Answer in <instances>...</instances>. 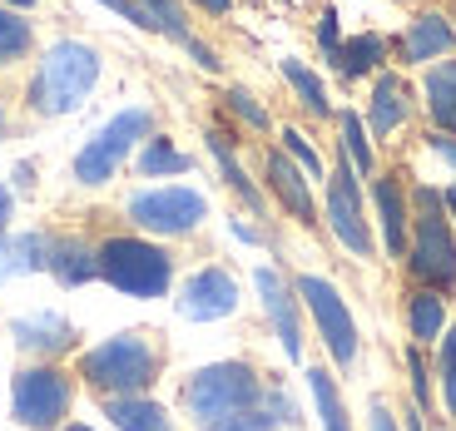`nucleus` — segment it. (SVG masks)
Listing matches in <instances>:
<instances>
[{"label":"nucleus","mask_w":456,"mask_h":431,"mask_svg":"<svg viewBox=\"0 0 456 431\" xmlns=\"http://www.w3.org/2000/svg\"><path fill=\"white\" fill-rule=\"evenodd\" d=\"M100 80V55L85 40H55L30 80V110L35 114H69L90 100Z\"/></svg>","instance_id":"nucleus-1"},{"label":"nucleus","mask_w":456,"mask_h":431,"mask_svg":"<svg viewBox=\"0 0 456 431\" xmlns=\"http://www.w3.org/2000/svg\"><path fill=\"white\" fill-rule=\"evenodd\" d=\"M80 372L85 382L110 392V397H139L154 382V372H159V347L144 332H119V337L100 342L94 352H85Z\"/></svg>","instance_id":"nucleus-2"},{"label":"nucleus","mask_w":456,"mask_h":431,"mask_svg":"<svg viewBox=\"0 0 456 431\" xmlns=\"http://www.w3.org/2000/svg\"><path fill=\"white\" fill-rule=\"evenodd\" d=\"M411 199H417V239L407 248L411 278L422 288H432V293H456V239L442 214V193L417 189Z\"/></svg>","instance_id":"nucleus-3"},{"label":"nucleus","mask_w":456,"mask_h":431,"mask_svg":"<svg viewBox=\"0 0 456 431\" xmlns=\"http://www.w3.org/2000/svg\"><path fill=\"white\" fill-rule=\"evenodd\" d=\"M94 258H100L104 283L119 288V293H129V297H159L164 288H169V278H174L169 253L154 248V243H144V239H110Z\"/></svg>","instance_id":"nucleus-4"},{"label":"nucleus","mask_w":456,"mask_h":431,"mask_svg":"<svg viewBox=\"0 0 456 431\" xmlns=\"http://www.w3.org/2000/svg\"><path fill=\"white\" fill-rule=\"evenodd\" d=\"M258 402H263V386L253 377V367H243V362H214L204 372H194V382H189V411L204 427H214L224 417H239V411L258 407Z\"/></svg>","instance_id":"nucleus-5"},{"label":"nucleus","mask_w":456,"mask_h":431,"mask_svg":"<svg viewBox=\"0 0 456 431\" xmlns=\"http://www.w3.org/2000/svg\"><path fill=\"white\" fill-rule=\"evenodd\" d=\"M149 129H154V114L144 110V104H134V110H119L110 119V125L100 129V134L90 139V144L75 154V179L80 183H104L119 164H125V154L139 144V139H149Z\"/></svg>","instance_id":"nucleus-6"},{"label":"nucleus","mask_w":456,"mask_h":431,"mask_svg":"<svg viewBox=\"0 0 456 431\" xmlns=\"http://www.w3.org/2000/svg\"><path fill=\"white\" fill-rule=\"evenodd\" d=\"M208 204L199 189H183V183H169V189H144L129 199V218L159 239H179V233H194L204 224Z\"/></svg>","instance_id":"nucleus-7"},{"label":"nucleus","mask_w":456,"mask_h":431,"mask_svg":"<svg viewBox=\"0 0 456 431\" xmlns=\"http://www.w3.org/2000/svg\"><path fill=\"white\" fill-rule=\"evenodd\" d=\"M297 297L308 303L313 322H318V337L328 342V352H332V362L353 367L357 362V322H353V313H347V303H342V293L328 278H318V272H303V278H297Z\"/></svg>","instance_id":"nucleus-8"},{"label":"nucleus","mask_w":456,"mask_h":431,"mask_svg":"<svg viewBox=\"0 0 456 431\" xmlns=\"http://www.w3.org/2000/svg\"><path fill=\"white\" fill-rule=\"evenodd\" d=\"M11 402H15V421H20V427L45 431L69 411V382L55 372V367H30V372L15 377Z\"/></svg>","instance_id":"nucleus-9"},{"label":"nucleus","mask_w":456,"mask_h":431,"mask_svg":"<svg viewBox=\"0 0 456 431\" xmlns=\"http://www.w3.org/2000/svg\"><path fill=\"white\" fill-rule=\"evenodd\" d=\"M328 224L357 258H372V228H367L362 214V189H357V169L347 159L332 164V179H328Z\"/></svg>","instance_id":"nucleus-10"},{"label":"nucleus","mask_w":456,"mask_h":431,"mask_svg":"<svg viewBox=\"0 0 456 431\" xmlns=\"http://www.w3.org/2000/svg\"><path fill=\"white\" fill-rule=\"evenodd\" d=\"M233 307H239V283H233L224 268L194 272V278L183 283V293H179V313H183V318H194V322L228 318Z\"/></svg>","instance_id":"nucleus-11"},{"label":"nucleus","mask_w":456,"mask_h":431,"mask_svg":"<svg viewBox=\"0 0 456 431\" xmlns=\"http://www.w3.org/2000/svg\"><path fill=\"white\" fill-rule=\"evenodd\" d=\"M452 45H456V25H452V15H442V11H422L417 20L407 25V30H402L397 55H402V65H427V60L452 55Z\"/></svg>","instance_id":"nucleus-12"},{"label":"nucleus","mask_w":456,"mask_h":431,"mask_svg":"<svg viewBox=\"0 0 456 431\" xmlns=\"http://www.w3.org/2000/svg\"><path fill=\"white\" fill-rule=\"evenodd\" d=\"M253 283H258L263 293V307H268V318H273L278 337H283V352L288 357H303V328H297V307H293V293L283 288V278H278L273 268H258L253 272Z\"/></svg>","instance_id":"nucleus-13"},{"label":"nucleus","mask_w":456,"mask_h":431,"mask_svg":"<svg viewBox=\"0 0 456 431\" xmlns=\"http://www.w3.org/2000/svg\"><path fill=\"white\" fill-rule=\"evenodd\" d=\"M372 204H377V218H382V243H387L392 258L407 253V193H402L397 174H382L372 183Z\"/></svg>","instance_id":"nucleus-14"},{"label":"nucleus","mask_w":456,"mask_h":431,"mask_svg":"<svg viewBox=\"0 0 456 431\" xmlns=\"http://www.w3.org/2000/svg\"><path fill=\"white\" fill-rule=\"evenodd\" d=\"M407 114H411L407 85H402L392 69H382L377 85H372V104H367V129H372V134H392Z\"/></svg>","instance_id":"nucleus-15"},{"label":"nucleus","mask_w":456,"mask_h":431,"mask_svg":"<svg viewBox=\"0 0 456 431\" xmlns=\"http://www.w3.org/2000/svg\"><path fill=\"white\" fill-rule=\"evenodd\" d=\"M268 183H273V193L283 199L288 214L303 218V224H313V189H308V174L297 169L288 154H268Z\"/></svg>","instance_id":"nucleus-16"},{"label":"nucleus","mask_w":456,"mask_h":431,"mask_svg":"<svg viewBox=\"0 0 456 431\" xmlns=\"http://www.w3.org/2000/svg\"><path fill=\"white\" fill-rule=\"evenodd\" d=\"M427 114H432V125L442 129V134H452L456 129V60H442V65L427 69Z\"/></svg>","instance_id":"nucleus-17"},{"label":"nucleus","mask_w":456,"mask_h":431,"mask_svg":"<svg viewBox=\"0 0 456 431\" xmlns=\"http://www.w3.org/2000/svg\"><path fill=\"white\" fill-rule=\"evenodd\" d=\"M50 272H55L65 288H80L90 278H100V258L94 248H85L80 239H55L50 243Z\"/></svg>","instance_id":"nucleus-18"},{"label":"nucleus","mask_w":456,"mask_h":431,"mask_svg":"<svg viewBox=\"0 0 456 431\" xmlns=\"http://www.w3.org/2000/svg\"><path fill=\"white\" fill-rule=\"evenodd\" d=\"M15 342L25 352H65L75 342V328H69L60 313H40V318H20L15 322Z\"/></svg>","instance_id":"nucleus-19"},{"label":"nucleus","mask_w":456,"mask_h":431,"mask_svg":"<svg viewBox=\"0 0 456 431\" xmlns=\"http://www.w3.org/2000/svg\"><path fill=\"white\" fill-rule=\"evenodd\" d=\"M50 243H55V239H40V233L0 239V283H5V278H15V272L50 268Z\"/></svg>","instance_id":"nucleus-20"},{"label":"nucleus","mask_w":456,"mask_h":431,"mask_svg":"<svg viewBox=\"0 0 456 431\" xmlns=\"http://www.w3.org/2000/svg\"><path fill=\"white\" fill-rule=\"evenodd\" d=\"M382 60H387V40L382 35H353V40H342L338 50V75H347V80H357V75H372V69H382Z\"/></svg>","instance_id":"nucleus-21"},{"label":"nucleus","mask_w":456,"mask_h":431,"mask_svg":"<svg viewBox=\"0 0 456 431\" xmlns=\"http://www.w3.org/2000/svg\"><path fill=\"white\" fill-rule=\"evenodd\" d=\"M407 328L417 342H436L446 328V303L442 293H432V288H417V293H407Z\"/></svg>","instance_id":"nucleus-22"},{"label":"nucleus","mask_w":456,"mask_h":431,"mask_svg":"<svg viewBox=\"0 0 456 431\" xmlns=\"http://www.w3.org/2000/svg\"><path fill=\"white\" fill-rule=\"evenodd\" d=\"M110 421L119 431H169L164 407L159 402H144V397H110Z\"/></svg>","instance_id":"nucleus-23"},{"label":"nucleus","mask_w":456,"mask_h":431,"mask_svg":"<svg viewBox=\"0 0 456 431\" xmlns=\"http://www.w3.org/2000/svg\"><path fill=\"white\" fill-rule=\"evenodd\" d=\"M283 80L293 85L297 104H303L308 114H318V119H328V114H332V104H328V90H322V80L313 75L308 65H303V60H293V55L283 60Z\"/></svg>","instance_id":"nucleus-24"},{"label":"nucleus","mask_w":456,"mask_h":431,"mask_svg":"<svg viewBox=\"0 0 456 431\" xmlns=\"http://www.w3.org/2000/svg\"><path fill=\"white\" fill-rule=\"evenodd\" d=\"M208 154L218 159V169H224V179H228V189H239V199L248 208H263V193L248 183V174L239 169V159H233V149H228V134H218V129H208Z\"/></svg>","instance_id":"nucleus-25"},{"label":"nucleus","mask_w":456,"mask_h":431,"mask_svg":"<svg viewBox=\"0 0 456 431\" xmlns=\"http://www.w3.org/2000/svg\"><path fill=\"white\" fill-rule=\"evenodd\" d=\"M308 386H313V402H318L322 431H353V427H347V407H342L338 386H332V377L322 372V367H313V372H308Z\"/></svg>","instance_id":"nucleus-26"},{"label":"nucleus","mask_w":456,"mask_h":431,"mask_svg":"<svg viewBox=\"0 0 456 431\" xmlns=\"http://www.w3.org/2000/svg\"><path fill=\"white\" fill-rule=\"evenodd\" d=\"M338 129H342V154H347V164H353L357 174H372V139H367V125L353 110H342Z\"/></svg>","instance_id":"nucleus-27"},{"label":"nucleus","mask_w":456,"mask_h":431,"mask_svg":"<svg viewBox=\"0 0 456 431\" xmlns=\"http://www.w3.org/2000/svg\"><path fill=\"white\" fill-rule=\"evenodd\" d=\"M30 20H25L15 5H0V65H15V60L30 50Z\"/></svg>","instance_id":"nucleus-28"},{"label":"nucleus","mask_w":456,"mask_h":431,"mask_svg":"<svg viewBox=\"0 0 456 431\" xmlns=\"http://www.w3.org/2000/svg\"><path fill=\"white\" fill-rule=\"evenodd\" d=\"M139 174L144 179H164V174H189V154L169 144V139H149L144 154H139Z\"/></svg>","instance_id":"nucleus-29"},{"label":"nucleus","mask_w":456,"mask_h":431,"mask_svg":"<svg viewBox=\"0 0 456 431\" xmlns=\"http://www.w3.org/2000/svg\"><path fill=\"white\" fill-rule=\"evenodd\" d=\"M139 11H144L149 30H164L169 40H179V45H189L194 35H189V25H183V11H179V0H134Z\"/></svg>","instance_id":"nucleus-30"},{"label":"nucleus","mask_w":456,"mask_h":431,"mask_svg":"<svg viewBox=\"0 0 456 431\" xmlns=\"http://www.w3.org/2000/svg\"><path fill=\"white\" fill-rule=\"evenodd\" d=\"M283 149H288V159H297V169H303V174H313V179L322 174L318 149L308 144V134H303V129H283Z\"/></svg>","instance_id":"nucleus-31"},{"label":"nucleus","mask_w":456,"mask_h":431,"mask_svg":"<svg viewBox=\"0 0 456 431\" xmlns=\"http://www.w3.org/2000/svg\"><path fill=\"white\" fill-rule=\"evenodd\" d=\"M268 427H278L273 411L248 407V411H239V417H224V421H214V427H204V431H268Z\"/></svg>","instance_id":"nucleus-32"},{"label":"nucleus","mask_w":456,"mask_h":431,"mask_svg":"<svg viewBox=\"0 0 456 431\" xmlns=\"http://www.w3.org/2000/svg\"><path fill=\"white\" fill-rule=\"evenodd\" d=\"M228 110L239 114V119H243L248 129H268V110H263V104L253 100L248 90H228Z\"/></svg>","instance_id":"nucleus-33"},{"label":"nucleus","mask_w":456,"mask_h":431,"mask_svg":"<svg viewBox=\"0 0 456 431\" xmlns=\"http://www.w3.org/2000/svg\"><path fill=\"white\" fill-rule=\"evenodd\" d=\"M442 397H446V407H452V417H456V328L442 337Z\"/></svg>","instance_id":"nucleus-34"},{"label":"nucleus","mask_w":456,"mask_h":431,"mask_svg":"<svg viewBox=\"0 0 456 431\" xmlns=\"http://www.w3.org/2000/svg\"><path fill=\"white\" fill-rule=\"evenodd\" d=\"M318 45H322V55H328V60H338V50H342L338 11H322V15H318Z\"/></svg>","instance_id":"nucleus-35"},{"label":"nucleus","mask_w":456,"mask_h":431,"mask_svg":"<svg viewBox=\"0 0 456 431\" xmlns=\"http://www.w3.org/2000/svg\"><path fill=\"white\" fill-rule=\"evenodd\" d=\"M100 5H110L114 15H125V20H134L139 30H149V20H144V11H139L134 0H100Z\"/></svg>","instance_id":"nucleus-36"},{"label":"nucleus","mask_w":456,"mask_h":431,"mask_svg":"<svg viewBox=\"0 0 456 431\" xmlns=\"http://www.w3.org/2000/svg\"><path fill=\"white\" fill-rule=\"evenodd\" d=\"M407 367H411V392H417V402H427V367L417 352H407Z\"/></svg>","instance_id":"nucleus-37"},{"label":"nucleus","mask_w":456,"mask_h":431,"mask_svg":"<svg viewBox=\"0 0 456 431\" xmlns=\"http://www.w3.org/2000/svg\"><path fill=\"white\" fill-rule=\"evenodd\" d=\"M183 50H189V55L199 60V69H218V65H224V60H218V55H214V50H208V45H199V40H189V45H183Z\"/></svg>","instance_id":"nucleus-38"},{"label":"nucleus","mask_w":456,"mask_h":431,"mask_svg":"<svg viewBox=\"0 0 456 431\" xmlns=\"http://www.w3.org/2000/svg\"><path fill=\"white\" fill-rule=\"evenodd\" d=\"M432 149L456 169V139H452V134H442V129H436V134H432Z\"/></svg>","instance_id":"nucleus-39"},{"label":"nucleus","mask_w":456,"mask_h":431,"mask_svg":"<svg viewBox=\"0 0 456 431\" xmlns=\"http://www.w3.org/2000/svg\"><path fill=\"white\" fill-rule=\"evenodd\" d=\"M367 431H397V421H392V411L382 407V402H372V427Z\"/></svg>","instance_id":"nucleus-40"},{"label":"nucleus","mask_w":456,"mask_h":431,"mask_svg":"<svg viewBox=\"0 0 456 431\" xmlns=\"http://www.w3.org/2000/svg\"><path fill=\"white\" fill-rule=\"evenodd\" d=\"M199 11H208V15H228L233 11V0H194Z\"/></svg>","instance_id":"nucleus-41"},{"label":"nucleus","mask_w":456,"mask_h":431,"mask_svg":"<svg viewBox=\"0 0 456 431\" xmlns=\"http://www.w3.org/2000/svg\"><path fill=\"white\" fill-rule=\"evenodd\" d=\"M11 204H15V199H11V189L0 183V228H5V218H11Z\"/></svg>","instance_id":"nucleus-42"},{"label":"nucleus","mask_w":456,"mask_h":431,"mask_svg":"<svg viewBox=\"0 0 456 431\" xmlns=\"http://www.w3.org/2000/svg\"><path fill=\"white\" fill-rule=\"evenodd\" d=\"M442 204H446V208H452V214H456V179H452V189L442 193Z\"/></svg>","instance_id":"nucleus-43"},{"label":"nucleus","mask_w":456,"mask_h":431,"mask_svg":"<svg viewBox=\"0 0 456 431\" xmlns=\"http://www.w3.org/2000/svg\"><path fill=\"white\" fill-rule=\"evenodd\" d=\"M0 5H15V11H25V5H30V0H0Z\"/></svg>","instance_id":"nucleus-44"},{"label":"nucleus","mask_w":456,"mask_h":431,"mask_svg":"<svg viewBox=\"0 0 456 431\" xmlns=\"http://www.w3.org/2000/svg\"><path fill=\"white\" fill-rule=\"evenodd\" d=\"M0 134H5V114H0Z\"/></svg>","instance_id":"nucleus-45"},{"label":"nucleus","mask_w":456,"mask_h":431,"mask_svg":"<svg viewBox=\"0 0 456 431\" xmlns=\"http://www.w3.org/2000/svg\"><path fill=\"white\" fill-rule=\"evenodd\" d=\"M69 431H90V427H69Z\"/></svg>","instance_id":"nucleus-46"}]
</instances>
